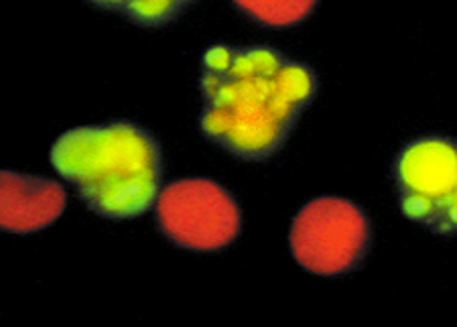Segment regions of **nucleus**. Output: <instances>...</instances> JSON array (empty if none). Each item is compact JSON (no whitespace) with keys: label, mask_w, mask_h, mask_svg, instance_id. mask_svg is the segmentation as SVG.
I'll return each mask as SVG.
<instances>
[{"label":"nucleus","mask_w":457,"mask_h":327,"mask_svg":"<svg viewBox=\"0 0 457 327\" xmlns=\"http://www.w3.org/2000/svg\"><path fill=\"white\" fill-rule=\"evenodd\" d=\"M49 163L79 202L106 220L141 218L163 189V148L132 121L73 126L51 145Z\"/></svg>","instance_id":"obj_2"},{"label":"nucleus","mask_w":457,"mask_h":327,"mask_svg":"<svg viewBox=\"0 0 457 327\" xmlns=\"http://www.w3.org/2000/svg\"><path fill=\"white\" fill-rule=\"evenodd\" d=\"M94 9L127 19L143 29L171 25L197 0H87Z\"/></svg>","instance_id":"obj_7"},{"label":"nucleus","mask_w":457,"mask_h":327,"mask_svg":"<svg viewBox=\"0 0 457 327\" xmlns=\"http://www.w3.org/2000/svg\"><path fill=\"white\" fill-rule=\"evenodd\" d=\"M401 214L437 236H457V138L423 135L393 161Z\"/></svg>","instance_id":"obj_4"},{"label":"nucleus","mask_w":457,"mask_h":327,"mask_svg":"<svg viewBox=\"0 0 457 327\" xmlns=\"http://www.w3.org/2000/svg\"><path fill=\"white\" fill-rule=\"evenodd\" d=\"M289 248L301 269L317 277H344L358 271L372 248V222L358 204L320 196L295 215Z\"/></svg>","instance_id":"obj_3"},{"label":"nucleus","mask_w":457,"mask_h":327,"mask_svg":"<svg viewBox=\"0 0 457 327\" xmlns=\"http://www.w3.org/2000/svg\"><path fill=\"white\" fill-rule=\"evenodd\" d=\"M154 220L173 247L194 252L224 250L242 232L240 204L208 177H183L163 185Z\"/></svg>","instance_id":"obj_5"},{"label":"nucleus","mask_w":457,"mask_h":327,"mask_svg":"<svg viewBox=\"0 0 457 327\" xmlns=\"http://www.w3.org/2000/svg\"><path fill=\"white\" fill-rule=\"evenodd\" d=\"M68 193L55 180L4 169L0 173V228L9 234H35L62 218Z\"/></svg>","instance_id":"obj_6"},{"label":"nucleus","mask_w":457,"mask_h":327,"mask_svg":"<svg viewBox=\"0 0 457 327\" xmlns=\"http://www.w3.org/2000/svg\"><path fill=\"white\" fill-rule=\"evenodd\" d=\"M317 92L312 65L281 49L213 43L200 62V130L236 159L269 161L289 143Z\"/></svg>","instance_id":"obj_1"},{"label":"nucleus","mask_w":457,"mask_h":327,"mask_svg":"<svg viewBox=\"0 0 457 327\" xmlns=\"http://www.w3.org/2000/svg\"><path fill=\"white\" fill-rule=\"evenodd\" d=\"M253 23L267 29H293L312 17L320 0H232Z\"/></svg>","instance_id":"obj_8"}]
</instances>
